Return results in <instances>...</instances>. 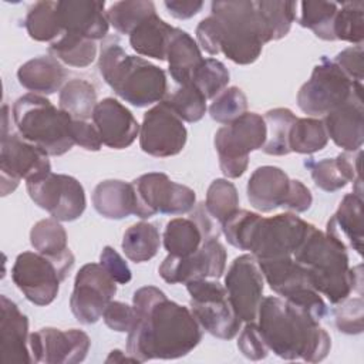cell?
I'll list each match as a JSON object with an SVG mask.
<instances>
[{
	"label": "cell",
	"instance_id": "obj_33",
	"mask_svg": "<svg viewBox=\"0 0 364 364\" xmlns=\"http://www.w3.org/2000/svg\"><path fill=\"white\" fill-rule=\"evenodd\" d=\"M97 104V91L94 85L85 80H70L60 90L58 108L67 112L73 119L88 121L92 118Z\"/></svg>",
	"mask_w": 364,
	"mask_h": 364
},
{
	"label": "cell",
	"instance_id": "obj_57",
	"mask_svg": "<svg viewBox=\"0 0 364 364\" xmlns=\"http://www.w3.org/2000/svg\"><path fill=\"white\" fill-rule=\"evenodd\" d=\"M313 203V196L310 189L299 179H290L289 192L282 208L291 210L294 213H303L310 209Z\"/></svg>",
	"mask_w": 364,
	"mask_h": 364
},
{
	"label": "cell",
	"instance_id": "obj_12",
	"mask_svg": "<svg viewBox=\"0 0 364 364\" xmlns=\"http://www.w3.org/2000/svg\"><path fill=\"white\" fill-rule=\"evenodd\" d=\"M31 200L60 222L78 219L87 206L84 186L71 175L48 172L26 182Z\"/></svg>",
	"mask_w": 364,
	"mask_h": 364
},
{
	"label": "cell",
	"instance_id": "obj_22",
	"mask_svg": "<svg viewBox=\"0 0 364 364\" xmlns=\"http://www.w3.org/2000/svg\"><path fill=\"white\" fill-rule=\"evenodd\" d=\"M57 13L63 34H73L92 41L101 40L108 34L109 21L105 11V1H57Z\"/></svg>",
	"mask_w": 364,
	"mask_h": 364
},
{
	"label": "cell",
	"instance_id": "obj_7",
	"mask_svg": "<svg viewBox=\"0 0 364 364\" xmlns=\"http://www.w3.org/2000/svg\"><path fill=\"white\" fill-rule=\"evenodd\" d=\"M73 266V253L55 259L38 252H23L16 257L11 279L28 301L36 306H48L55 300L60 283Z\"/></svg>",
	"mask_w": 364,
	"mask_h": 364
},
{
	"label": "cell",
	"instance_id": "obj_34",
	"mask_svg": "<svg viewBox=\"0 0 364 364\" xmlns=\"http://www.w3.org/2000/svg\"><path fill=\"white\" fill-rule=\"evenodd\" d=\"M161 235L158 228L149 222L131 225L122 237L121 247L125 256L134 263L151 260L159 250Z\"/></svg>",
	"mask_w": 364,
	"mask_h": 364
},
{
	"label": "cell",
	"instance_id": "obj_49",
	"mask_svg": "<svg viewBox=\"0 0 364 364\" xmlns=\"http://www.w3.org/2000/svg\"><path fill=\"white\" fill-rule=\"evenodd\" d=\"M363 297L358 294L357 297H347L346 300L337 303V307L334 309L336 316V326L338 331L346 334H360L363 333Z\"/></svg>",
	"mask_w": 364,
	"mask_h": 364
},
{
	"label": "cell",
	"instance_id": "obj_42",
	"mask_svg": "<svg viewBox=\"0 0 364 364\" xmlns=\"http://www.w3.org/2000/svg\"><path fill=\"white\" fill-rule=\"evenodd\" d=\"M334 40L363 44L364 40V3L344 1L338 4L333 24Z\"/></svg>",
	"mask_w": 364,
	"mask_h": 364
},
{
	"label": "cell",
	"instance_id": "obj_36",
	"mask_svg": "<svg viewBox=\"0 0 364 364\" xmlns=\"http://www.w3.org/2000/svg\"><path fill=\"white\" fill-rule=\"evenodd\" d=\"M328 135L323 119L306 117L296 118L289 132V149L290 152L310 155L326 148Z\"/></svg>",
	"mask_w": 364,
	"mask_h": 364
},
{
	"label": "cell",
	"instance_id": "obj_51",
	"mask_svg": "<svg viewBox=\"0 0 364 364\" xmlns=\"http://www.w3.org/2000/svg\"><path fill=\"white\" fill-rule=\"evenodd\" d=\"M102 318L111 330L118 333H129L136 321V313L134 306L111 300L102 313Z\"/></svg>",
	"mask_w": 364,
	"mask_h": 364
},
{
	"label": "cell",
	"instance_id": "obj_54",
	"mask_svg": "<svg viewBox=\"0 0 364 364\" xmlns=\"http://www.w3.org/2000/svg\"><path fill=\"white\" fill-rule=\"evenodd\" d=\"M196 43L209 55L220 53V31L219 24L213 16H208L196 26Z\"/></svg>",
	"mask_w": 364,
	"mask_h": 364
},
{
	"label": "cell",
	"instance_id": "obj_38",
	"mask_svg": "<svg viewBox=\"0 0 364 364\" xmlns=\"http://www.w3.org/2000/svg\"><path fill=\"white\" fill-rule=\"evenodd\" d=\"M30 243L36 252L48 257H63L71 253L67 246V232L54 218L41 219L30 230Z\"/></svg>",
	"mask_w": 364,
	"mask_h": 364
},
{
	"label": "cell",
	"instance_id": "obj_23",
	"mask_svg": "<svg viewBox=\"0 0 364 364\" xmlns=\"http://www.w3.org/2000/svg\"><path fill=\"white\" fill-rule=\"evenodd\" d=\"M323 124L328 138L343 151H358L364 142L363 92H355L348 101L324 115Z\"/></svg>",
	"mask_w": 364,
	"mask_h": 364
},
{
	"label": "cell",
	"instance_id": "obj_59",
	"mask_svg": "<svg viewBox=\"0 0 364 364\" xmlns=\"http://www.w3.org/2000/svg\"><path fill=\"white\" fill-rule=\"evenodd\" d=\"M124 361H131V363H138L132 355H129L128 353L124 355V353L121 350H112L109 353V355L107 357L105 363H124Z\"/></svg>",
	"mask_w": 364,
	"mask_h": 364
},
{
	"label": "cell",
	"instance_id": "obj_2",
	"mask_svg": "<svg viewBox=\"0 0 364 364\" xmlns=\"http://www.w3.org/2000/svg\"><path fill=\"white\" fill-rule=\"evenodd\" d=\"M256 318L269 350L283 360L318 363L330 353L331 338L320 321L279 296L263 297Z\"/></svg>",
	"mask_w": 364,
	"mask_h": 364
},
{
	"label": "cell",
	"instance_id": "obj_47",
	"mask_svg": "<svg viewBox=\"0 0 364 364\" xmlns=\"http://www.w3.org/2000/svg\"><path fill=\"white\" fill-rule=\"evenodd\" d=\"M247 112V98L239 87H226L209 105L212 119L219 124H230Z\"/></svg>",
	"mask_w": 364,
	"mask_h": 364
},
{
	"label": "cell",
	"instance_id": "obj_43",
	"mask_svg": "<svg viewBox=\"0 0 364 364\" xmlns=\"http://www.w3.org/2000/svg\"><path fill=\"white\" fill-rule=\"evenodd\" d=\"M203 203L209 215L222 223L239 209L237 189L229 179L218 178L209 185Z\"/></svg>",
	"mask_w": 364,
	"mask_h": 364
},
{
	"label": "cell",
	"instance_id": "obj_5",
	"mask_svg": "<svg viewBox=\"0 0 364 364\" xmlns=\"http://www.w3.org/2000/svg\"><path fill=\"white\" fill-rule=\"evenodd\" d=\"M11 117L17 134L47 155H64L75 145L71 135L73 118L43 95L28 92L18 97Z\"/></svg>",
	"mask_w": 364,
	"mask_h": 364
},
{
	"label": "cell",
	"instance_id": "obj_24",
	"mask_svg": "<svg viewBox=\"0 0 364 364\" xmlns=\"http://www.w3.org/2000/svg\"><path fill=\"white\" fill-rule=\"evenodd\" d=\"M0 353L3 363H33L28 318L7 296L0 297Z\"/></svg>",
	"mask_w": 364,
	"mask_h": 364
},
{
	"label": "cell",
	"instance_id": "obj_13",
	"mask_svg": "<svg viewBox=\"0 0 364 364\" xmlns=\"http://www.w3.org/2000/svg\"><path fill=\"white\" fill-rule=\"evenodd\" d=\"M51 172L48 155L20 134L4 132L0 141L1 196L11 193L21 179L31 181Z\"/></svg>",
	"mask_w": 364,
	"mask_h": 364
},
{
	"label": "cell",
	"instance_id": "obj_21",
	"mask_svg": "<svg viewBox=\"0 0 364 364\" xmlns=\"http://www.w3.org/2000/svg\"><path fill=\"white\" fill-rule=\"evenodd\" d=\"M92 122L97 127L102 145L112 149H125L139 135L141 125L134 114L118 100H101L92 112Z\"/></svg>",
	"mask_w": 364,
	"mask_h": 364
},
{
	"label": "cell",
	"instance_id": "obj_46",
	"mask_svg": "<svg viewBox=\"0 0 364 364\" xmlns=\"http://www.w3.org/2000/svg\"><path fill=\"white\" fill-rule=\"evenodd\" d=\"M230 74L226 65L216 58H203L196 70L192 84L205 95L206 100H213L229 84Z\"/></svg>",
	"mask_w": 364,
	"mask_h": 364
},
{
	"label": "cell",
	"instance_id": "obj_39",
	"mask_svg": "<svg viewBox=\"0 0 364 364\" xmlns=\"http://www.w3.org/2000/svg\"><path fill=\"white\" fill-rule=\"evenodd\" d=\"M266 122V142L262 146V151L267 155L283 156L290 154L289 149V132L291 124L296 121V115L289 108H273L264 114Z\"/></svg>",
	"mask_w": 364,
	"mask_h": 364
},
{
	"label": "cell",
	"instance_id": "obj_14",
	"mask_svg": "<svg viewBox=\"0 0 364 364\" xmlns=\"http://www.w3.org/2000/svg\"><path fill=\"white\" fill-rule=\"evenodd\" d=\"M310 226L311 223L290 212L270 218L262 216L253 232L249 252L256 260L293 256Z\"/></svg>",
	"mask_w": 364,
	"mask_h": 364
},
{
	"label": "cell",
	"instance_id": "obj_45",
	"mask_svg": "<svg viewBox=\"0 0 364 364\" xmlns=\"http://www.w3.org/2000/svg\"><path fill=\"white\" fill-rule=\"evenodd\" d=\"M260 219L262 215L256 212L237 209L220 223V230L232 246L240 250H249L253 232Z\"/></svg>",
	"mask_w": 364,
	"mask_h": 364
},
{
	"label": "cell",
	"instance_id": "obj_4",
	"mask_svg": "<svg viewBox=\"0 0 364 364\" xmlns=\"http://www.w3.org/2000/svg\"><path fill=\"white\" fill-rule=\"evenodd\" d=\"M98 68L114 92L136 108L165 100L168 91L165 71L139 55L127 54L117 41H108L101 47Z\"/></svg>",
	"mask_w": 364,
	"mask_h": 364
},
{
	"label": "cell",
	"instance_id": "obj_20",
	"mask_svg": "<svg viewBox=\"0 0 364 364\" xmlns=\"http://www.w3.org/2000/svg\"><path fill=\"white\" fill-rule=\"evenodd\" d=\"M189 213V218H173L166 223L162 242L168 255L189 256L206 240L219 237L220 228L216 226L205 203L195 205Z\"/></svg>",
	"mask_w": 364,
	"mask_h": 364
},
{
	"label": "cell",
	"instance_id": "obj_26",
	"mask_svg": "<svg viewBox=\"0 0 364 364\" xmlns=\"http://www.w3.org/2000/svg\"><path fill=\"white\" fill-rule=\"evenodd\" d=\"M363 198L354 192L347 193L336 213L328 219L326 233L340 242L347 250L363 253Z\"/></svg>",
	"mask_w": 364,
	"mask_h": 364
},
{
	"label": "cell",
	"instance_id": "obj_25",
	"mask_svg": "<svg viewBox=\"0 0 364 364\" xmlns=\"http://www.w3.org/2000/svg\"><path fill=\"white\" fill-rule=\"evenodd\" d=\"M289 185L290 178L282 168L273 165L259 166L247 181V200L259 212H272L283 205Z\"/></svg>",
	"mask_w": 364,
	"mask_h": 364
},
{
	"label": "cell",
	"instance_id": "obj_19",
	"mask_svg": "<svg viewBox=\"0 0 364 364\" xmlns=\"http://www.w3.org/2000/svg\"><path fill=\"white\" fill-rule=\"evenodd\" d=\"M90 346L88 334L78 328L44 327L30 334L33 363L77 364L85 360Z\"/></svg>",
	"mask_w": 364,
	"mask_h": 364
},
{
	"label": "cell",
	"instance_id": "obj_53",
	"mask_svg": "<svg viewBox=\"0 0 364 364\" xmlns=\"http://www.w3.org/2000/svg\"><path fill=\"white\" fill-rule=\"evenodd\" d=\"M361 156L363 149L358 151H344L338 154L334 159L336 164L346 178L347 182H353V192L363 198V179H361Z\"/></svg>",
	"mask_w": 364,
	"mask_h": 364
},
{
	"label": "cell",
	"instance_id": "obj_16",
	"mask_svg": "<svg viewBox=\"0 0 364 364\" xmlns=\"http://www.w3.org/2000/svg\"><path fill=\"white\" fill-rule=\"evenodd\" d=\"M117 293V282L100 263H87L75 274L70 307L82 324H94Z\"/></svg>",
	"mask_w": 364,
	"mask_h": 364
},
{
	"label": "cell",
	"instance_id": "obj_29",
	"mask_svg": "<svg viewBox=\"0 0 364 364\" xmlns=\"http://www.w3.org/2000/svg\"><path fill=\"white\" fill-rule=\"evenodd\" d=\"M92 205L107 219L121 220L135 215L136 198L134 186L119 179L102 181L94 188Z\"/></svg>",
	"mask_w": 364,
	"mask_h": 364
},
{
	"label": "cell",
	"instance_id": "obj_3",
	"mask_svg": "<svg viewBox=\"0 0 364 364\" xmlns=\"http://www.w3.org/2000/svg\"><path fill=\"white\" fill-rule=\"evenodd\" d=\"M293 259L306 269L314 290L330 303L337 304L354 291L363 294L361 264L350 267L347 249L314 225L293 253Z\"/></svg>",
	"mask_w": 364,
	"mask_h": 364
},
{
	"label": "cell",
	"instance_id": "obj_31",
	"mask_svg": "<svg viewBox=\"0 0 364 364\" xmlns=\"http://www.w3.org/2000/svg\"><path fill=\"white\" fill-rule=\"evenodd\" d=\"M173 31L175 27L155 13L131 31L129 44L136 54L164 61L166 60V51Z\"/></svg>",
	"mask_w": 364,
	"mask_h": 364
},
{
	"label": "cell",
	"instance_id": "obj_37",
	"mask_svg": "<svg viewBox=\"0 0 364 364\" xmlns=\"http://www.w3.org/2000/svg\"><path fill=\"white\" fill-rule=\"evenodd\" d=\"M300 10L296 16L297 23L314 33L316 37L334 41L333 24L338 10V3L334 1H301L297 3Z\"/></svg>",
	"mask_w": 364,
	"mask_h": 364
},
{
	"label": "cell",
	"instance_id": "obj_9",
	"mask_svg": "<svg viewBox=\"0 0 364 364\" xmlns=\"http://www.w3.org/2000/svg\"><path fill=\"white\" fill-rule=\"evenodd\" d=\"M191 296L189 309L196 321L210 336L220 340H232L240 330L237 317L225 289L218 279H198L186 283Z\"/></svg>",
	"mask_w": 364,
	"mask_h": 364
},
{
	"label": "cell",
	"instance_id": "obj_44",
	"mask_svg": "<svg viewBox=\"0 0 364 364\" xmlns=\"http://www.w3.org/2000/svg\"><path fill=\"white\" fill-rule=\"evenodd\" d=\"M165 101L175 111V114L186 122L200 121L208 109V100L192 82L179 85V88L165 98Z\"/></svg>",
	"mask_w": 364,
	"mask_h": 364
},
{
	"label": "cell",
	"instance_id": "obj_52",
	"mask_svg": "<svg viewBox=\"0 0 364 364\" xmlns=\"http://www.w3.org/2000/svg\"><path fill=\"white\" fill-rule=\"evenodd\" d=\"M363 44H355L344 48L334 57V64L357 85H363L364 63Z\"/></svg>",
	"mask_w": 364,
	"mask_h": 364
},
{
	"label": "cell",
	"instance_id": "obj_48",
	"mask_svg": "<svg viewBox=\"0 0 364 364\" xmlns=\"http://www.w3.org/2000/svg\"><path fill=\"white\" fill-rule=\"evenodd\" d=\"M306 166L310 169L314 185L324 192H336L348 183L340 172L334 158L310 161L306 162Z\"/></svg>",
	"mask_w": 364,
	"mask_h": 364
},
{
	"label": "cell",
	"instance_id": "obj_28",
	"mask_svg": "<svg viewBox=\"0 0 364 364\" xmlns=\"http://www.w3.org/2000/svg\"><path fill=\"white\" fill-rule=\"evenodd\" d=\"M63 64L53 55L34 57L17 70L20 85L33 94H54L63 88L65 80Z\"/></svg>",
	"mask_w": 364,
	"mask_h": 364
},
{
	"label": "cell",
	"instance_id": "obj_55",
	"mask_svg": "<svg viewBox=\"0 0 364 364\" xmlns=\"http://www.w3.org/2000/svg\"><path fill=\"white\" fill-rule=\"evenodd\" d=\"M100 264L118 283L127 284L132 279V273L122 256L111 246H105L100 255Z\"/></svg>",
	"mask_w": 364,
	"mask_h": 364
},
{
	"label": "cell",
	"instance_id": "obj_1",
	"mask_svg": "<svg viewBox=\"0 0 364 364\" xmlns=\"http://www.w3.org/2000/svg\"><path fill=\"white\" fill-rule=\"evenodd\" d=\"M136 321L127 338V353L138 363L175 360L202 340V327L189 307L178 304L155 286L139 287L132 297Z\"/></svg>",
	"mask_w": 364,
	"mask_h": 364
},
{
	"label": "cell",
	"instance_id": "obj_18",
	"mask_svg": "<svg viewBox=\"0 0 364 364\" xmlns=\"http://www.w3.org/2000/svg\"><path fill=\"white\" fill-rule=\"evenodd\" d=\"M226 249L218 239L206 240L189 256L168 255L158 267L159 276L171 284L198 280L219 279L226 269Z\"/></svg>",
	"mask_w": 364,
	"mask_h": 364
},
{
	"label": "cell",
	"instance_id": "obj_8",
	"mask_svg": "<svg viewBox=\"0 0 364 364\" xmlns=\"http://www.w3.org/2000/svg\"><path fill=\"white\" fill-rule=\"evenodd\" d=\"M266 122L257 112H245L230 124L220 127L215 134V149L222 173L228 179L242 176L249 165V154L266 142Z\"/></svg>",
	"mask_w": 364,
	"mask_h": 364
},
{
	"label": "cell",
	"instance_id": "obj_50",
	"mask_svg": "<svg viewBox=\"0 0 364 364\" xmlns=\"http://www.w3.org/2000/svg\"><path fill=\"white\" fill-rule=\"evenodd\" d=\"M237 348L239 351L252 361H259L267 357L270 353L257 323L249 321L245 324L243 330L239 334L237 340Z\"/></svg>",
	"mask_w": 364,
	"mask_h": 364
},
{
	"label": "cell",
	"instance_id": "obj_27",
	"mask_svg": "<svg viewBox=\"0 0 364 364\" xmlns=\"http://www.w3.org/2000/svg\"><path fill=\"white\" fill-rule=\"evenodd\" d=\"M264 282L282 299H290L297 293L313 287L306 269L293 256L257 260ZM314 289V287H313Z\"/></svg>",
	"mask_w": 364,
	"mask_h": 364
},
{
	"label": "cell",
	"instance_id": "obj_17",
	"mask_svg": "<svg viewBox=\"0 0 364 364\" xmlns=\"http://www.w3.org/2000/svg\"><path fill=\"white\" fill-rule=\"evenodd\" d=\"M225 289L237 317L245 323L255 321L264 289V277L255 256L245 253L232 262L225 276Z\"/></svg>",
	"mask_w": 364,
	"mask_h": 364
},
{
	"label": "cell",
	"instance_id": "obj_10",
	"mask_svg": "<svg viewBox=\"0 0 364 364\" xmlns=\"http://www.w3.org/2000/svg\"><path fill=\"white\" fill-rule=\"evenodd\" d=\"M355 92H363V85L354 84L334 61L323 57L313 68L310 78L300 87L297 105L313 118L324 117L348 101Z\"/></svg>",
	"mask_w": 364,
	"mask_h": 364
},
{
	"label": "cell",
	"instance_id": "obj_40",
	"mask_svg": "<svg viewBox=\"0 0 364 364\" xmlns=\"http://www.w3.org/2000/svg\"><path fill=\"white\" fill-rule=\"evenodd\" d=\"M50 54L70 67H87L97 57V44L92 40L73 34H63L48 47Z\"/></svg>",
	"mask_w": 364,
	"mask_h": 364
},
{
	"label": "cell",
	"instance_id": "obj_30",
	"mask_svg": "<svg viewBox=\"0 0 364 364\" xmlns=\"http://www.w3.org/2000/svg\"><path fill=\"white\" fill-rule=\"evenodd\" d=\"M166 60L172 80L179 85H185L192 82L203 57L196 40H193V37L185 30L175 27L168 46Z\"/></svg>",
	"mask_w": 364,
	"mask_h": 364
},
{
	"label": "cell",
	"instance_id": "obj_6",
	"mask_svg": "<svg viewBox=\"0 0 364 364\" xmlns=\"http://www.w3.org/2000/svg\"><path fill=\"white\" fill-rule=\"evenodd\" d=\"M210 16L219 24L220 53L239 65L255 63L267 43L252 0L213 1Z\"/></svg>",
	"mask_w": 364,
	"mask_h": 364
},
{
	"label": "cell",
	"instance_id": "obj_41",
	"mask_svg": "<svg viewBox=\"0 0 364 364\" xmlns=\"http://www.w3.org/2000/svg\"><path fill=\"white\" fill-rule=\"evenodd\" d=\"M156 13L155 4L148 0H124L117 1L107 10L109 24L121 34H131V31L141 24L146 17Z\"/></svg>",
	"mask_w": 364,
	"mask_h": 364
},
{
	"label": "cell",
	"instance_id": "obj_11",
	"mask_svg": "<svg viewBox=\"0 0 364 364\" xmlns=\"http://www.w3.org/2000/svg\"><path fill=\"white\" fill-rule=\"evenodd\" d=\"M131 183L136 198L135 216L141 219H148L156 213H189L196 205L195 191L171 181L164 172L144 173Z\"/></svg>",
	"mask_w": 364,
	"mask_h": 364
},
{
	"label": "cell",
	"instance_id": "obj_35",
	"mask_svg": "<svg viewBox=\"0 0 364 364\" xmlns=\"http://www.w3.org/2000/svg\"><path fill=\"white\" fill-rule=\"evenodd\" d=\"M24 27L36 41H48L51 44L61 37L63 30L58 21L57 1L43 0L31 4L24 18Z\"/></svg>",
	"mask_w": 364,
	"mask_h": 364
},
{
	"label": "cell",
	"instance_id": "obj_56",
	"mask_svg": "<svg viewBox=\"0 0 364 364\" xmlns=\"http://www.w3.org/2000/svg\"><path fill=\"white\" fill-rule=\"evenodd\" d=\"M71 135L75 145H80L85 151H100L102 141L94 122L73 119Z\"/></svg>",
	"mask_w": 364,
	"mask_h": 364
},
{
	"label": "cell",
	"instance_id": "obj_32",
	"mask_svg": "<svg viewBox=\"0 0 364 364\" xmlns=\"http://www.w3.org/2000/svg\"><path fill=\"white\" fill-rule=\"evenodd\" d=\"M267 43L287 36L297 16V1L259 0L255 1Z\"/></svg>",
	"mask_w": 364,
	"mask_h": 364
},
{
	"label": "cell",
	"instance_id": "obj_15",
	"mask_svg": "<svg viewBox=\"0 0 364 364\" xmlns=\"http://www.w3.org/2000/svg\"><path fill=\"white\" fill-rule=\"evenodd\" d=\"M138 136L139 146L145 154L168 158L182 152L186 145L188 131L183 121L162 100L144 114Z\"/></svg>",
	"mask_w": 364,
	"mask_h": 364
},
{
	"label": "cell",
	"instance_id": "obj_58",
	"mask_svg": "<svg viewBox=\"0 0 364 364\" xmlns=\"http://www.w3.org/2000/svg\"><path fill=\"white\" fill-rule=\"evenodd\" d=\"M164 4L169 14L179 20H186L196 16L203 7V1L199 0H168Z\"/></svg>",
	"mask_w": 364,
	"mask_h": 364
}]
</instances>
